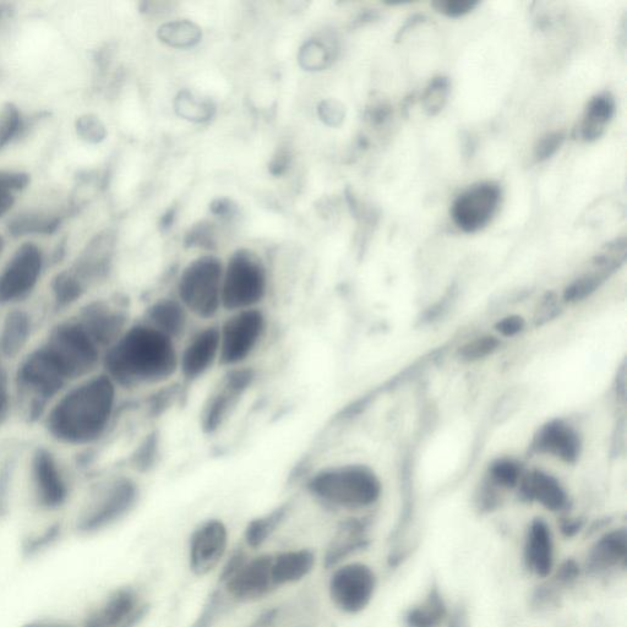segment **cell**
Instances as JSON below:
<instances>
[{
    "instance_id": "cell-39",
    "label": "cell",
    "mask_w": 627,
    "mask_h": 627,
    "mask_svg": "<svg viewBox=\"0 0 627 627\" xmlns=\"http://www.w3.org/2000/svg\"><path fill=\"white\" fill-rule=\"evenodd\" d=\"M450 80L446 76H436L430 80L422 96L425 113L433 117L443 111L450 95Z\"/></svg>"
},
{
    "instance_id": "cell-34",
    "label": "cell",
    "mask_w": 627,
    "mask_h": 627,
    "mask_svg": "<svg viewBox=\"0 0 627 627\" xmlns=\"http://www.w3.org/2000/svg\"><path fill=\"white\" fill-rule=\"evenodd\" d=\"M161 459V436L157 432L146 434L128 457L129 470L147 474L155 470Z\"/></svg>"
},
{
    "instance_id": "cell-30",
    "label": "cell",
    "mask_w": 627,
    "mask_h": 627,
    "mask_svg": "<svg viewBox=\"0 0 627 627\" xmlns=\"http://www.w3.org/2000/svg\"><path fill=\"white\" fill-rule=\"evenodd\" d=\"M291 503L281 504L266 514L249 521L244 530V543L249 549H259L280 530L291 512Z\"/></svg>"
},
{
    "instance_id": "cell-59",
    "label": "cell",
    "mask_w": 627,
    "mask_h": 627,
    "mask_svg": "<svg viewBox=\"0 0 627 627\" xmlns=\"http://www.w3.org/2000/svg\"><path fill=\"white\" fill-rule=\"evenodd\" d=\"M267 626H269V624H267L266 621L261 619L260 623L256 625L255 627H267Z\"/></svg>"
},
{
    "instance_id": "cell-27",
    "label": "cell",
    "mask_w": 627,
    "mask_h": 627,
    "mask_svg": "<svg viewBox=\"0 0 627 627\" xmlns=\"http://www.w3.org/2000/svg\"><path fill=\"white\" fill-rule=\"evenodd\" d=\"M521 496L528 501H537L550 511L563 510L567 496L561 484L543 472H533L522 482Z\"/></svg>"
},
{
    "instance_id": "cell-25",
    "label": "cell",
    "mask_w": 627,
    "mask_h": 627,
    "mask_svg": "<svg viewBox=\"0 0 627 627\" xmlns=\"http://www.w3.org/2000/svg\"><path fill=\"white\" fill-rule=\"evenodd\" d=\"M627 532L625 528L604 534L593 545L587 558V570L594 574L626 566Z\"/></svg>"
},
{
    "instance_id": "cell-18",
    "label": "cell",
    "mask_w": 627,
    "mask_h": 627,
    "mask_svg": "<svg viewBox=\"0 0 627 627\" xmlns=\"http://www.w3.org/2000/svg\"><path fill=\"white\" fill-rule=\"evenodd\" d=\"M145 609L135 587H118L86 613L80 627H134L145 615Z\"/></svg>"
},
{
    "instance_id": "cell-9",
    "label": "cell",
    "mask_w": 627,
    "mask_h": 627,
    "mask_svg": "<svg viewBox=\"0 0 627 627\" xmlns=\"http://www.w3.org/2000/svg\"><path fill=\"white\" fill-rule=\"evenodd\" d=\"M48 256L32 241L20 244L0 267V308L24 307L45 278Z\"/></svg>"
},
{
    "instance_id": "cell-10",
    "label": "cell",
    "mask_w": 627,
    "mask_h": 627,
    "mask_svg": "<svg viewBox=\"0 0 627 627\" xmlns=\"http://www.w3.org/2000/svg\"><path fill=\"white\" fill-rule=\"evenodd\" d=\"M271 566L272 553L249 556L243 549L236 550L222 570L223 594L237 604L256 603L270 597L277 591Z\"/></svg>"
},
{
    "instance_id": "cell-37",
    "label": "cell",
    "mask_w": 627,
    "mask_h": 627,
    "mask_svg": "<svg viewBox=\"0 0 627 627\" xmlns=\"http://www.w3.org/2000/svg\"><path fill=\"white\" fill-rule=\"evenodd\" d=\"M331 49L318 40H309L299 49L298 63L307 72H320L330 67Z\"/></svg>"
},
{
    "instance_id": "cell-33",
    "label": "cell",
    "mask_w": 627,
    "mask_h": 627,
    "mask_svg": "<svg viewBox=\"0 0 627 627\" xmlns=\"http://www.w3.org/2000/svg\"><path fill=\"white\" fill-rule=\"evenodd\" d=\"M157 37L168 47L187 49L198 45L203 31L193 21L177 20L158 27Z\"/></svg>"
},
{
    "instance_id": "cell-48",
    "label": "cell",
    "mask_w": 627,
    "mask_h": 627,
    "mask_svg": "<svg viewBox=\"0 0 627 627\" xmlns=\"http://www.w3.org/2000/svg\"><path fill=\"white\" fill-rule=\"evenodd\" d=\"M214 244V232H212L211 225L205 222L194 226L185 238V245L188 248L211 249Z\"/></svg>"
},
{
    "instance_id": "cell-20",
    "label": "cell",
    "mask_w": 627,
    "mask_h": 627,
    "mask_svg": "<svg viewBox=\"0 0 627 627\" xmlns=\"http://www.w3.org/2000/svg\"><path fill=\"white\" fill-rule=\"evenodd\" d=\"M37 319L27 305L4 310L0 320V353L9 363L18 362L30 350Z\"/></svg>"
},
{
    "instance_id": "cell-22",
    "label": "cell",
    "mask_w": 627,
    "mask_h": 627,
    "mask_svg": "<svg viewBox=\"0 0 627 627\" xmlns=\"http://www.w3.org/2000/svg\"><path fill=\"white\" fill-rule=\"evenodd\" d=\"M318 556L309 548H296L272 553V577L278 590L297 585L313 574Z\"/></svg>"
},
{
    "instance_id": "cell-51",
    "label": "cell",
    "mask_w": 627,
    "mask_h": 627,
    "mask_svg": "<svg viewBox=\"0 0 627 627\" xmlns=\"http://www.w3.org/2000/svg\"><path fill=\"white\" fill-rule=\"evenodd\" d=\"M291 157L287 151H278L277 155L272 158L269 166V171L272 176H282L287 172L288 166H290Z\"/></svg>"
},
{
    "instance_id": "cell-23",
    "label": "cell",
    "mask_w": 627,
    "mask_h": 627,
    "mask_svg": "<svg viewBox=\"0 0 627 627\" xmlns=\"http://www.w3.org/2000/svg\"><path fill=\"white\" fill-rule=\"evenodd\" d=\"M369 545L368 523L351 519L341 523L324 555L326 570L345 563L353 554L361 552Z\"/></svg>"
},
{
    "instance_id": "cell-1",
    "label": "cell",
    "mask_w": 627,
    "mask_h": 627,
    "mask_svg": "<svg viewBox=\"0 0 627 627\" xmlns=\"http://www.w3.org/2000/svg\"><path fill=\"white\" fill-rule=\"evenodd\" d=\"M121 390L100 372L68 387L40 425L51 443L80 451L100 445L121 412Z\"/></svg>"
},
{
    "instance_id": "cell-45",
    "label": "cell",
    "mask_w": 627,
    "mask_h": 627,
    "mask_svg": "<svg viewBox=\"0 0 627 627\" xmlns=\"http://www.w3.org/2000/svg\"><path fill=\"white\" fill-rule=\"evenodd\" d=\"M565 140L566 134L563 130L544 135L543 138L538 141L536 147H534V158H536V161L539 163L548 161L549 158H552L556 152L561 149Z\"/></svg>"
},
{
    "instance_id": "cell-29",
    "label": "cell",
    "mask_w": 627,
    "mask_h": 627,
    "mask_svg": "<svg viewBox=\"0 0 627 627\" xmlns=\"http://www.w3.org/2000/svg\"><path fill=\"white\" fill-rule=\"evenodd\" d=\"M62 222V216L53 212L29 210L12 217L8 232L14 238L48 237L61 228Z\"/></svg>"
},
{
    "instance_id": "cell-47",
    "label": "cell",
    "mask_w": 627,
    "mask_h": 627,
    "mask_svg": "<svg viewBox=\"0 0 627 627\" xmlns=\"http://www.w3.org/2000/svg\"><path fill=\"white\" fill-rule=\"evenodd\" d=\"M78 133L90 143H101L105 140L107 132L105 125L94 116L81 117L78 121Z\"/></svg>"
},
{
    "instance_id": "cell-4",
    "label": "cell",
    "mask_w": 627,
    "mask_h": 627,
    "mask_svg": "<svg viewBox=\"0 0 627 627\" xmlns=\"http://www.w3.org/2000/svg\"><path fill=\"white\" fill-rule=\"evenodd\" d=\"M140 498V484L133 474H103L89 484L81 498L74 517L75 531L95 536L109 530L132 514Z\"/></svg>"
},
{
    "instance_id": "cell-50",
    "label": "cell",
    "mask_w": 627,
    "mask_h": 627,
    "mask_svg": "<svg viewBox=\"0 0 627 627\" xmlns=\"http://www.w3.org/2000/svg\"><path fill=\"white\" fill-rule=\"evenodd\" d=\"M580 575V566L577 565L575 560H566L563 565L560 566L556 580L560 585H570Z\"/></svg>"
},
{
    "instance_id": "cell-21",
    "label": "cell",
    "mask_w": 627,
    "mask_h": 627,
    "mask_svg": "<svg viewBox=\"0 0 627 627\" xmlns=\"http://www.w3.org/2000/svg\"><path fill=\"white\" fill-rule=\"evenodd\" d=\"M141 319L178 343L189 334L192 316L176 296H168L147 305Z\"/></svg>"
},
{
    "instance_id": "cell-16",
    "label": "cell",
    "mask_w": 627,
    "mask_h": 627,
    "mask_svg": "<svg viewBox=\"0 0 627 627\" xmlns=\"http://www.w3.org/2000/svg\"><path fill=\"white\" fill-rule=\"evenodd\" d=\"M230 548V531L220 519H209L199 523L190 534L188 543V566L196 577L209 576L226 559Z\"/></svg>"
},
{
    "instance_id": "cell-7",
    "label": "cell",
    "mask_w": 627,
    "mask_h": 627,
    "mask_svg": "<svg viewBox=\"0 0 627 627\" xmlns=\"http://www.w3.org/2000/svg\"><path fill=\"white\" fill-rule=\"evenodd\" d=\"M222 260L203 255L190 261L178 277L176 297L192 318L211 323L223 310Z\"/></svg>"
},
{
    "instance_id": "cell-49",
    "label": "cell",
    "mask_w": 627,
    "mask_h": 627,
    "mask_svg": "<svg viewBox=\"0 0 627 627\" xmlns=\"http://www.w3.org/2000/svg\"><path fill=\"white\" fill-rule=\"evenodd\" d=\"M525 320H523L522 316L519 315H511L507 316V318L499 321L496 324V330H498L500 335L505 337H512L519 335L520 332L525 329Z\"/></svg>"
},
{
    "instance_id": "cell-28",
    "label": "cell",
    "mask_w": 627,
    "mask_h": 627,
    "mask_svg": "<svg viewBox=\"0 0 627 627\" xmlns=\"http://www.w3.org/2000/svg\"><path fill=\"white\" fill-rule=\"evenodd\" d=\"M616 111L615 98L610 92H602L591 98L583 113L579 135L583 141L593 143L602 138Z\"/></svg>"
},
{
    "instance_id": "cell-6",
    "label": "cell",
    "mask_w": 627,
    "mask_h": 627,
    "mask_svg": "<svg viewBox=\"0 0 627 627\" xmlns=\"http://www.w3.org/2000/svg\"><path fill=\"white\" fill-rule=\"evenodd\" d=\"M27 488L31 504L43 514H57L72 501V472L51 445H37L27 460Z\"/></svg>"
},
{
    "instance_id": "cell-53",
    "label": "cell",
    "mask_w": 627,
    "mask_h": 627,
    "mask_svg": "<svg viewBox=\"0 0 627 627\" xmlns=\"http://www.w3.org/2000/svg\"><path fill=\"white\" fill-rule=\"evenodd\" d=\"M212 214L218 217H232L236 214L237 207L233 205L231 200L228 199H216L212 201L210 205Z\"/></svg>"
},
{
    "instance_id": "cell-42",
    "label": "cell",
    "mask_w": 627,
    "mask_h": 627,
    "mask_svg": "<svg viewBox=\"0 0 627 627\" xmlns=\"http://www.w3.org/2000/svg\"><path fill=\"white\" fill-rule=\"evenodd\" d=\"M500 342L494 336L478 337L468 342L460 350V357L465 362H477L498 350Z\"/></svg>"
},
{
    "instance_id": "cell-26",
    "label": "cell",
    "mask_w": 627,
    "mask_h": 627,
    "mask_svg": "<svg viewBox=\"0 0 627 627\" xmlns=\"http://www.w3.org/2000/svg\"><path fill=\"white\" fill-rule=\"evenodd\" d=\"M534 447L566 462H574L580 454L579 436L563 422L545 425L534 440Z\"/></svg>"
},
{
    "instance_id": "cell-46",
    "label": "cell",
    "mask_w": 627,
    "mask_h": 627,
    "mask_svg": "<svg viewBox=\"0 0 627 627\" xmlns=\"http://www.w3.org/2000/svg\"><path fill=\"white\" fill-rule=\"evenodd\" d=\"M493 481L501 487L512 488L520 481V468L511 461H498L492 470Z\"/></svg>"
},
{
    "instance_id": "cell-13",
    "label": "cell",
    "mask_w": 627,
    "mask_h": 627,
    "mask_svg": "<svg viewBox=\"0 0 627 627\" xmlns=\"http://www.w3.org/2000/svg\"><path fill=\"white\" fill-rule=\"evenodd\" d=\"M376 590L372 567L363 563H343L331 569L327 593L334 607L346 615H357L369 607Z\"/></svg>"
},
{
    "instance_id": "cell-40",
    "label": "cell",
    "mask_w": 627,
    "mask_h": 627,
    "mask_svg": "<svg viewBox=\"0 0 627 627\" xmlns=\"http://www.w3.org/2000/svg\"><path fill=\"white\" fill-rule=\"evenodd\" d=\"M158 389L146 401V410L152 418L160 417L182 397V383H168L157 386Z\"/></svg>"
},
{
    "instance_id": "cell-35",
    "label": "cell",
    "mask_w": 627,
    "mask_h": 627,
    "mask_svg": "<svg viewBox=\"0 0 627 627\" xmlns=\"http://www.w3.org/2000/svg\"><path fill=\"white\" fill-rule=\"evenodd\" d=\"M29 184V174L15 169H0V218L10 214Z\"/></svg>"
},
{
    "instance_id": "cell-17",
    "label": "cell",
    "mask_w": 627,
    "mask_h": 627,
    "mask_svg": "<svg viewBox=\"0 0 627 627\" xmlns=\"http://www.w3.org/2000/svg\"><path fill=\"white\" fill-rule=\"evenodd\" d=\"M500 203L501 188L498 183L474 184L457 196L452 204V221L462 232L477 233L492 222Z\"/></svg>"
},
{
    "instance_id": "cell-43",
    "label": "cell",
    "mask_w": 627,
    "mask_h": 627,
    "mask_svg": "<svg viewBox=\"0 0 627 627\" xmlns=\"http://www.w3.org/2000/svg\"><path fill=\"white\" fill-rule=\"evenodd\" d=\"M318 116L327 127L338 128L345 122L346 107L335 98H326L318 105Z\"/></svg>"
},
{
    "instance_id": "cell-57",
    "label": "cell",
    "mask_w": 627,
    "mask_h": 627,
    "mask_svg": "<svg viewBox=\"0 0 627 627\" xmlns=\"http://www.w3.org/2000/svg\"><path fill=\"white\" fill-rule=\"evenodd\" d=\"M174 220H176V210L169 209L161 218V231L169 230L173 226Z\"/></svg>"
},
{
    "instance_id": "cell-41",
    "label": "cell",
    "mask_w": 627,
    "mask_h": 627,
    "mask_svg": "<svg viewBox=\"0 0 627 627\" xmlns=\"http://www.w3.org/2000/svg\"><path fill=\"white\" fill-rule=\"evenodd\" d=\"M608 275L602 271H594L591 274H587L576 281L572 282L564 292V299L567 303H577L583 301L587 297H590L592 293L596 292L599 286L605 281Z\"/></svg>"
},
{
    "instance_id": "cell-55",
    "label": "cell",
    "mask_w": 627,
    "mask_h": 627,
    "mask_svg": "<svg viewBox=\"0 0 627 627\" xmlns=\"http://www.w3.org/2000/svg\"><path fill=\"white\" fill-rule=\"evenodd\" d=\"M449 627H470L465 609L459 608L454 614H452Z\"/></svg>"
},
{
    "instance_id": "cell-24",
    "label": "cell",
    "mask_w": 627,
    "mask_h": 627,
    "mask_svg": "<svg viewBox=\"0 0 627 627\" xmlns=\"http://www.w3.org/2000/svg\"><path fill=\"white\" fill-rule=\"evenodd\" d=\"M525 564L532 574L548 577L554 566L552 532L541 519L534 520L528 530L525 544Z\"/></svg>"
},
{
    "instance_id": "cell-36",
    "label": "cell",
    "mask_w": 627,
    "mask_h": 627,
    "mask_svg": "<svg viewBox=\"0 0 627 627\" xmlns=\"http://www.w3.org/2000/svg\"><path fill=\"white\" fill-rule=\"evenodd\" d=\"M24 129L25 118L18 107L8 103L0 108V151L12 145Z\"/></svg>"
},
{
    "instance_id": "cell-44",
    "label": "cell",
    "mask_w": 627,
    "mask_h": 627,
    "mask_svg": "<svg viewBox=\"0 0 627 627\" xmlns=\"http://www.w3.org/2000/svg\"><path fill=\"white\" fill-rule=\"evenodd\" d=\"M478 5V0H435L433 2L436 12L450 19L462 18V16L472 13Z\"/></svg>"
},
{
    "instance_id": "cell-3",
    "label": "cell",
    "mask_w": 627,
    "mask_h": 627,
    "mask_svg": "<svg viewBox=\"0 0 627 627\" xmlns=\"http://www.w3.org/2000/svg\"><path fill=\"white\" fill-rule=\"evenodd\" d=\"M78 383L56 353L42 340L13 364L15 414L40 424L49 407L68 387Z\"/></svg>"
},
{
    "instance_id": "cell-12",
    "label": "cell",
    "mask_w": 627,
    "mask_h": 627,
    "mask_svg": "<svg viewBox=\"0 0 627 627\" xmlns=\"http://www.w3.org/2000/svg\"><path fill=\"white\" fill-rule=\"evenodd\" d=\"M258 374L249 365L226 369L220 384L206 398L200 412V428L206 435H215L233 417L238 406L252 390Z\"/></svg>"
},
{
    "instance_id": "cell-32",
    "label": "cell",
    "mask_w": 627,
    "mask_h": 627,
    "mask_svg": "<svg viewBox=\"0 0 627 627\" xmlns=\"http://www.w3.org/2000/svg\"><path fill=\"white\" fill-rule=\"evenodd\" d=\"M173 107L178 117L198 124L210 122L216 114L215 103L210 98L190 90L179 91L174 98Z\"/></svg>"
},
{
    "instance_id": "cell-11",
    "label": "cell",
    "mask_w": 627,
    "mask_h": 627,
    "mask_svg": "<svg viewBox=\"0 0 627 627\" xmlns=\"http://www.w3.org/2000/svg\"><path fill=\"white\" fill-rule=\"evenodd\" d=\"M220 325V367L225 369L247 365L269 329V318L263 308L230 313Z\"/></svg>"
},
{
    "instance_id": "cell-56",
    "label": "cell",
    "mask_w": 627,
    "mask_h": 627,
    "mask_svg": "<svg viewBox=\"0 0 627 627\" xmlns=\"http://www.w3.org/2000/svg\"><path fill=\"white\" fill-rule=\"evenodd\" d=\"M582 523L579 521H566L563 526H561V530L566 537L575 536L577 532L581 530Z\"/></svg>"
},
{
    "instance_id": "cell-19",
    "label": "cell",
    "mask_w": 627,
    "mask_h": 627,
    "mask_svg": "<svg viewBox=\"0 0 627 627\" xmlns=\"http://www.w3.org/2000/svg\"><path fill=\"white\" fill-rule=\"evenodd\" d=\"M113 256L114 238L111 233H102L92 239V242L67 269L90 293L95 287L105 282L111 274Z\"/></svg>"
},
{
    "instance_id": "cell-38",
    "label": "cell",
    "mask_w": 627,
    "mask_h": 627,
    "mask_svg": "<svg viewBox=\"0 0 627 627\" xmlns=\"http://www.w3.org/2000/svg\"><path fill=\"white\" fill-rule=\"evenodd\" d=\"M15 416L13 394V364L0 353V428Z\"/></svg>"
},
{
    "instance_id": "cell-31",
    "label": "cell",
    "mask_w": 627,
    "mask_h": 627,
    "mask_svg": "<svg viewBox=\"0 0 627 627\" xmlns=\"http://www.w3.org/2000/svg\"><path fill=\"white\" fill-rule=\"evenodd\" d=\"M447 615V608L439 588H430L421 603L414 605L405 615L406 627H440Z\"/></svg>"
},
{
    "instance_id": "cell-54",
    "label": "cell",
    "mask_w": 627,
    "mask_h": 627,
    "mask_svg": "<svg viewBox=\"0 0 627 627\" xmlns=\"http://www.w3.org/2000/svg\"><path fill=\"white\" fill-rule=\"evenodd\" d=\"M25 627H80V625H73L62 620H36Z\"/></svg>"
},
{
    "instance_id": "cell-52",
    "label": "cell",
    "mask_w": 627,
    "mask_h": 627,
    "mask_svg": "<svg viewBox=\"0 0 627 627\" xmlns=\"http://www.w3.org/2000/svg\"><path fill=\"white\" fill-rule=\"evenodd\" d=\"M391 116V108L385 103H379L372 108H368L367 119L374 125L384 124Z\"/></svg>"
},
{
    "instance_id": "cell-8",
    "label": "cell",
    "mask_w": 627,
    "mask_h": 627,
    "mask_svg": "<svg viewBox=\"0 0 627 627\" xmlns=\"http://www.w3.org/2000/svg\"><path fill=\"white\" fill-rule=\"evenodd\" d=\"M269 277L260 256L249 249L234 252L223 269L222 307L228 314L263 307Z\"/></svg>"
},
{
    "instance_id": "cell-5",
    "label": "cell",
    "mask_w": 627,
    "mask_h": 627,
    "mask_svg": "<svg viewBox=\"0 0 627 627\" xmlns=\"http://www.w3.org/2000/svg\"><path fill=\"white\" fill-rule=\"evenodd\" d=\"M305 489L316 503L330 510L367 509L379 500V478L367 466L341 465L320 468L310 474Z\"/></svg>"
},
{
    "instance_id": "cell-14",
    "label": "cell",
    "mask_w": 627,
    "mask_h": 627,
    "mask_svg": "<svg viewBox=\"0 0 627 627\" xmlns=\"http://www.w3.org/2000/svg\"><path fill=\"white\" fill-rule=\"evenodd\" d=\"M102 348L103 354L132 324L128 304L121 298L86 299L72 313Z\"/></svg>"
},
{
    "instance_id": "cell-2",
    "label": "cell",
    "mask_w": 627,
    "mask_h": 627,
    "mask_svg": "<svg viewBox=\"0 0 627 627\" xmlns=\"http://www.w3.org/2000/svg\"><path fill=\"white\" fill-rule=\"evenodd\" d=\"M178 343L135 320L103 354L101 370L121 391L157 387L178 375Z\"/></svg>"
},
{
    "instance_id": "cell-15",
    "label": "cell",
    "mask_w": 627,
    "mask_h": 627,
    "mask_svg": "<svg viewBox=\"0 0 627 627\" xmlns=\"http://www.w3.org/2000/svg\"><path fill=\"white\" fill-rule=\"evenodd\" d=\"M217 365H220V325L207 323L189 331L178 357V375L183 386L199 383Z\"/></svg>"
},
{
    "instance_id": "cell-58",
    "label": "cell",
    "mask_w": 627,
    "mask_h": 627,
    "mask_svg": "<svg viewBox=\"0 0 627 627\" xmlns=\"http://www.w3.org/2000/svg\"><path fill=\"white\" fill-rule=\"evenodd\" d=\"M5 239L2 236V234H0V256H2V254L4 253V249H5Z\"/></svg>"
}]
</instances>
